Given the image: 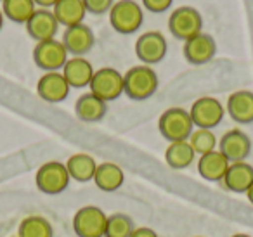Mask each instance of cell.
<instances>
[{
	"label": "cell",
	"mask_w": 253,
	"mask_h": 237,
	"mask_svg": "<svg viewBox=\"0 0 253 237\" xmlns=\"http://www.w3.org/2000/svg\"><path fill=\"white\" fill-rule=\"evenodd\" d=\"M109 14V25L120 35H134L139 32L144 21V11L142 5L135 0H118L111 7Z\"/></svg>",
	"instance_id": "cell-2"
},
{
	"label": "cell",
	"mask_w": 253,
	"mask_h": 237,
	"mask_svg": "<svg viewBox=\"0 0 253 237\" xmlns=\"http://www.w3.org/2000/svg\"><path fill=\"white\" fill-rule=\"evenodd\" d=\"M108 215L99 206H84L77 209L71 227L77 237H104Z\"/></svg>",
	"instance_id": "cell-6"
},
{
	"label": "cell",
	"mask_w": 253,
	"mask_h": 237,
	"mask_svg": "<svg viewBox=\"0 0 253 237\" xmlns=\"http://www.w3.org/2000/svg\"><path fill=\"white\" fill-rule=\"evenodd\" d=\"M158 75L151 66L139 64L123 75V94L132 101H148L158 90Z\"/></svg>",
	"instance_id": "cell-1"
},
{
	"label": "cell",
	"mask_w": 253,
	"mask_h": 237,
	"mask_svg": "<svg viewBox=\"0 0 253 237\" xmlns=\"http://www.w3.org/2000/svg\"><path fill=\"white\" fill-rule=\"evenodd\" d=\"M88 88V92L108 104L123 94V75L115 68H101L94 73Z\"/></svg>",
	"instance_id": "cell-9"
},
{
	"label": "cell",
	"mask_w": 253,
	"mask_h": 237,
	"mask_svg": "<svg viewBox=\"0 0 253 237\" xmlns=\"http://www.w3.org/2000/svg\"><path fill=\"white\" fill-rule=\"evenodd\" d=\"M2 12L5 19L18 25H26L33 12L37 11V5L33 0H2Z\"/></svg>",
	"instance_id": "cell-25"
},
{
	"label": "cell",
	"mask_w": 253,
	"mask_h": 237,
	"mask_svg": "<svg viewBox=\"0 0 253 237\" xmlns=\"http://www.w3.org/2000/svg\"><path fill=\"white\" fill-rule=\"evenodd\" d=\"M71 87L68 85L66 78L63 77L61 71H49L43 73L37 81V94L42 101L49 104H59L66 101L70 95Z\"/></svg>",
	"instance_id": "cell-11"
},
{
	"label": "cell",
	"mask_w": 253,
	"mask_h": 237,
	"mask_svg": "<svg viewBox=\"0 0 253 237\" xmlns=\"http://www.w3.org/2000/svg\"><path fill=\"white\" fill-rule=\"evenodd\" d=\"M71 177L66 170V164L59 161H47L37 170L35 185L42 194L57 196L68 189Z\"/></svg>",
	"instance_id": "cell-4"
},
{
	"label": "cell",
	"mask_w": 253,
	"mask_h": 237,
	"mask_svg": "<svg viewBox=\"0 0 253 237\" xmlns=\"http://www.w3.org/2000/svg\"><path fill=\"white\" fill-rule=\"evenodd\" d=\"M130 237H158V234L153 229H149V227H135Z\"/></svg>",
	"instance_id": "cell-31"
},
{
	"label": "cell",
	"mask_w": 253,
	"mask_h": 237,
	"mask_svg": "<svg viewBox=\"0 0 253 237\" xmlns=\"http://www.w3.org/2000/svg\"><path fill=\"white\" fill-rule=\"evenodd\" d=\"M182 52L189 64L201 66V64L210 63L215 57V54H217V43H215L213 37L201 32L200 35L184 42Z\"/></svg>",
	"instance_id": "cell-13"
},
{
	"label": "cell",
	"mask_w": 253,
	"mask_h": 237,
	"mask_svg": "<svg viewBox=\"0 0 253 237\" xmlns=\"http://www.w3.org/2000/svg\"><path fill=\"white\" fill-rule=\"evenodd\" d=\"M231 237H252V236H248V234H234V236H231Z\"/></svg>",
	"instance_id": "cell-35"
},
{
	"label": "cell",
	"mask_w": 253,
	"mask_h": 237,
	"mask_svg": "<svg viewBox=\"0 0 253 237\" xmlns=\"http://www.w3.org/2000/svg\"><path fill=\"white\" fill-rule=\"evenodd\" d=\"M115 0H84L85 11L90 12V14L101 16L106 14V12L111 11Z\"/></svg>",
	"instance_id": "cell-29"
},
{
	"label": "cell",
	"mask_w": 253,
	"mask_h": 237,
	"mask_svg": "<svg viewBox=\"0 0 253 237\" xmlns=\"http://www.w3.org/2000/svg\"><path fill=\"white\" fill-rule=\"evenodd\" d=\"M108 104L95 97L92 92H85L75 102V115L80 121L85 123H97L106 116Z\"/></svg>",
	"instance_id": "cell-20"
},
{
	"label": "cell",
	"mask_w": 253,
	"mask_h": 237,
	"mask_svg": "<svg viewBox=\"0 0 253 237\" xmlns=\"http://www.w3.org/2000/svg\"><path fill=\"white\" fill-rule=\"evenodd\" d=\"M63 45L66 47L68 54L71 57H84L85 54H88L92 50L95 43V35L92 32L90 26H87L85 23L77 26H70L64 30L63 33Z\"/></svg>",
	"instance_id": "cell-14"
},
{
	"label": "cell",
	"mask_w": 253,
	"mask_h": 237,
	"mask_svg": "<svg viewBox=\"0 0 253 237\" xmlns=\"http://www.w3.org/2000/svg\"><path fill=\"white\" fill-rule=\"evenodd\" d=\"M134 229V220L128 215H125V213H113V215H108L104 237H130Z\"/></svg>",
	"instance_id": "cell-27"
},
{
	"label": "cell",
	"mask_w": 253,
	"mask_h": 237,
	"mask_svg": "<svg viewBox=\"0 0 253 237\" xmlns=\"http://www.w3.org/2000/svg\"><path fill=\"white\" fill-rule=\"evenodd\" d=\"M191 119L194 123V128L211 130L222 123L225 116V106L215 97H200L193 102L189 109Z\"/></svg>",
	"instance_id": "cell-7"
},
{
	"label": "cell",
	"mask_w": 253,
	"mask_h": 237,
	"mask_svg": "<svg viewBox=\"0 0 253 237\" xmlns=\"http://www.w3.org/2000/svg\"><path fill=\"white\" fill-rule=\"evenodd\" d=\"M158 130L163 139L169 142H180L189 139L194 130V123L191 119L189 111H186L184 108H169L160 116Z\"/></svg>",
	"instance_id": "cell-3"
},
{
	"label": "cell",
	"mask_w": 253,
	"mask_h": 237,
	"mask_svg": "<svg viewBox=\"0 0 253 237\" xmlns=\"http://www.w3.org/2000/svg\"><path fill=\"white\" fill-rule=\"evenodd\" d=\"M0 2H2V0H0Z\"/></svg>",
	"instance_id": "cell-36"
},
{
	"label": "cell",
	"mask_w": 253,
	"mask_h": 237,
	"mask_svg": "<svg viewBox=\"0 0 253 237\" xmlns=\"http://www.w3.org/2000/svg\"><path fill=\"white\" fill-rule=\"evenodd\" d=\"M33 2L40 9H52L57 4V0H33Z\"/></svg>",
	"instance_id": "cell-32"
},
{
	"label": "cell",
	"mask_w": 253,
	"mask_h": 237,
	"mask_svg": "<svg viewBox=\"0 0 253 237\" xmlns=\"http://www.w3.org/2000/svg\"><path fill=\"white\" fill-rule=\"evenodd\" d=\"M142 9H148L149 12H155V14H162V12L169 11L172 7L173 0H141Z\"/></svg>",
	"instance_id": "cell-30"
},
{
	"label": "cell",
	"mask_w": 253,
	"mask_h": 237,
	"mask_svg": "<svg viewBox=\"0 0 253 237\" xmlns=\"http://www.w3.org/2000/svg\"><path fill=\"white\" fill-rule=\"evenodd\" d=\"M229 159L220 153L218 149L211 151V153H207L203 156H200L196 163L198 173H200L201 178L208 182H218L220 184L222 178L225 177L229 168Z\"/></svg>",
	"instance_id": "cell-18"
},
{
	"label": "cell",
	"mask_w": 253,
	"mask_h": 237,
	"mask_svg": "<svg viewBox=\"0 0 253 237\" xmlns=\"http://www.w3.org/2000/svg\"><path fill=\"white\" fill-rule=\"evenodd\" d=\"M246 198H248V201H250V202H252V204H253V185H252V187L248 189V192H246Z\"/></svg>",
	"instance_id": "cell-33"
},
{
	"label": "cell",
	"mask_w": 253,
	"mask_h": 237,
	"mask_svg": "<svg viewBox=\"0 0 253 237\" xmlns=\"http://www.w3.org/2000/svg\"><path fill=\"white\" fill-rule=\"evenodd\" d=\"M218 151L227 158L229 163L246 161V158L252 154V139L243 130L232 128L218 140Z\"/></svg>",
	"instance_id": "cell-12"
},
{
	"label": "cell",
	"mask_w": 253,
	"mask_h": 237,
	"mask_svg": "<svg viewBox=\"0 0 253 237\" xmlns=\"http://www.w3.org/2000/svg\"><path fill=\"white\" fill-rule=\"evenodd\" d=\"M225 113L231 116L232 121L239 125L253 123V92L238 90L232 92L225 102Z\"/></svg>",
	"instance_id": "cell-16"
},
{
	"label": "cell",
	"mask_w": 253,
	"mask_h": 237,
	"mask_svg": "<svg viewBox=\"0 0 253 237\" xmlns=\"http://www.w3.org/2000/svg\"><path fill=\"white\" fill-rule=\"evenodd\" d=\"M64 164H66V170L70 173L71 180L80 182V184L94 180L95 170H97V161L90 154L77 153L68 158V161Z\"/></svg>",
	"instance_id": "cell-23"
},
{
	"label": "cell",
	"mask_w": 253,
	"mask_h": 237,
	"mask_svg": "<svg viewBox=\"0 0 253 237\" xmlns=\"http://www.w3.org/2000/svg\"><path fill=\"white\" fill-rule=\"evenodd\" d=\"M50 11L54 12L57 23L66 28L82 25L87 14L84 0H57V4Z\"/></svg>",
	"instance_id": "cell-22"
},
{
	"label": "cell",
	"mask_w": 253,
	"mask_h": 237,
	"mask_svg": "<svg viewBox=\"0 0 253 237\" xmlns=\"http://www.w3.org/2000/svg\"><path fill=\"white\" fill-rule=\"evenodd\" d=\"M187 142H189V146L193 147V151L198 156L211 153V151H215L218 146L215 133L207 128H194L193 133L189 135V139H187Z\"/></svg>",
	"instance_id": "cell-28"
},
{
	"label": "cell",
	"mask_w": 253,
	"mask_h": 237,
	"mask_svg": "<svg viewBox=\"0 0 253 237\" xmlns=\"http://www.w3.org/2000/svg\"><path fill=\"white\" fill-rule=\"evenodd\" d=\"M4 23H5V16H4V12H2V9H0V32L4 28Z\"/></svg>",
	"instance_id": "cell-34"
},
{
	"label": "cell",
	"mask_w": 253,
	"mask_h": 237,
	"mask_svg": "<svg viewBox=\"0 0 253 237\" xmlns=\"http://www.w3.org/2000/svg\"><path fill=\"white\" fill-rule=\"evenodd\" d=\"M220 185L236 194H246L253 185V166L246 161L231 163Z\"/></svg>",
	"instance_id": "cell-17"
},
{
	"label": "cell",
	"mask_w": 253,
	"mask_h": 237,
	"mask_svg": "<svg viewBox=\"0 0 253 237\" xmlns=\"http://www.w3.org/2000/svg\"><path fill=\"white\" fill-rule=\"evenodd\" d=\"M25 26L26 33L37 43L56 39L57 30H59V23H57L56 16H54V12L50 9H37L32 18L26 21Z\"/></svg>",
	"instance_id": "cell-15"
},
{
	"label": "cell",
	"mask_w": 253,
	"mask_h": 237,
	"mask_svg": "<svg viewBox=\"0 0 253 237\" xmlns=\"http://www.w3.org/2000/svg\"><path fill=\"white\" fill-rule=\"evenodd\" d=\"M61 73L71 88H85L90 85L95 70L92 68L90 61H87L85 57H70Z\"/></svg>",
	"instance_id": "cell-19"
},
{
	"label": "cell",
	"mask_w": 253,
	"mask_h": 237,
	"mask_svg": "<svg viewBox=\"0 0 253 237\" xmlns=\"http://www.w3.org/2000/svg\"><path fill=\"white\" fill-rule=\"evenodd\" d=\"M196 159V153L189 146L187 140L170 142L165 151V161L172 170H186Z\"/></svg>",
	"instance_id": "cell-24"
},
{
	"label": "cell",
	"mask_w": 253,
	"mask_h": 237,
	"mask_svg": "<svg viewBox=\"0 0 253 237\" xmlns=\"http://www.w3.org/2000/svg\"><path fill=\"white\" fill-rule=\"evenodd\" d=\"M18 237H54V230L47 218L40 215H30L19 223Z\"/></svg>",
	"instance_id": "cell-26"
},
{
	"label": "cell",
	"mask_w": 253,
	"mask_h": 237,
	"mask_svg": "<svg viewBox=\"0 0 253 237\" xmlns=\"http://www.w3.org/2000/svg\"><path fill=\"white\" fill-rule=\"evenodd\" d=\"M169 52V43L163 33L146 32L135 40V56L146 66H153L165 59Z\"/></svg>",
	"instance_id": "cell-10"
},
{
	"label": "cell",
	"mask_w": 253,
	"mask_h": 237,
	"mask_svg": "<svg viewBox=\"0 0 253 237\" xmlns=\"http://www.w3.org/2000/svg\"><path fill=\"white\" fill-rule=\"evenodd\" d=\"M68 59H70V54L63 45V42L57 39L39 42L33 49V61L43 73L61 71Z\"/></svg>",
	"instance_id": "cell-8"
},
{
	"label": "cell",
	"mask_w": 253,
	"mask_h": 237,
	"mask_svg": "<svg viewBox=\"0 0 253 237\" xmlns=\"http://www.w3.org/2000/svg\"><path fill=\"white\" fill-rule=\"evenodd\" d=\"M201 30H203V18L191 5H182V7L175 9L169 18V32L177 40L186 42V40L200 35Z\"/></svg>",
	"instance_id": "cell-5"
},
{
	"label": "cell",
	"mask_w": 253,
	"mask_h": 237,
	"mask_svg": "<svg viewBox=\"0 0 253 237\" xmlns=\"http://www.w3.org/2000/svg\"><path fill=\"white\" fill-rule=\"evenodd\" d=\"M95 187L102 192H115L125 182V173H123L122 166H118L116 163L111 161H104V163L97 164V170H95L94 180Z\"/></svg>",
	"instance_id": "cell-21"
}]
</instances>
